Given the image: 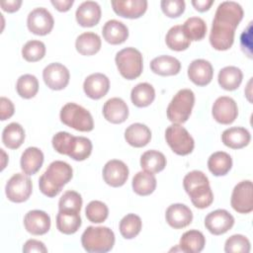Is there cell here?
Instances as JSON below:
<instances>
[{
  "label": "cell",
  "mask_w": 253,
  "mask_h": 253,
  "mask_svg": "<svg viewBox=\"0 0 253 253\" xmlns=\"http://www.w3.org/2000/svg\"><path fill=\"white\" fill-rule=\"evenodd\" d=\"M243 18L242 7L234 1L221 2L215 11L210 42L216 50L229 49L234 42L235 29Z\"/></svg>",
  "instance_id": "1"
},
{
  "label": "cell",
  "mask_w": 253,
  "mask_h": 253,
  "mask_svg": "<svg viewBox=\"0 0 253 253\" xmlns=\"http://www.w3.org/2000/svg\"><path fill=\"white\" fill-rule=\"evenodd\" d=\"M73 176L72 167L61 160L51 162L43 174L40 177L39 187L41 192L48 197L57 196L64 185H66Z\"/></svg>",
  "instance_id": "2"
},
{
  "label": "cell",
  "mask_w": 253,
  "mask_h": 253,
  "mask_svg": "<svg viewBox=\"0 0 253 253\" xmlns=\"http://www.w3.org/2000/svg\"><path fill=\"white\" fill-rule=\"evenodd\" d=\"M183 186L196 208L206 209L213 202L210 181L204 172L199 170L189 172L183 179Z\"/></svg>",
  "instance_id": "3"
},
{
  "label": "cell",
  "mask_w": 253,
  "mask_h": 253,
  "mask_svg": "<svg viewBox=\"0 0 253 253\" xmlns=\"http://www.w3.org/2000/svg\"><path fill=\"white\" fill-rule=\"evenodd\" d=\"M81 243L89 253H106L114 247L115 234L107 226H88L81 235Z\"/></svg>",
  "instance_id": "4"
},
{
  "label": "cell",
  "mask_w": 253,
  "mask_h": 253,
  "mask_svg": "<svg viewBox=\"0 0 253 253\" xmlns=\"http://www.w3.org/2000/svg\"><path fill=\"white\" fill-rule=\"evenodd\" d=\"M195 104V94L191 89H181L167 107V118L173 124H183L191 116Z\"/></svg>",
  "instance_id": "5"
},
{
  "label": "cell",
  "mask_w": 253,
  "mask_h": 253,
  "mask_svg": "<svg viewBox=\"0 0 253 253\" xmlns=\"http://www.w3.org/2000/svg\"><path fill=\"white\" fill-rule=\"evenodd\" d=\"M60 121L69 127L79 131H91L94 121L89 111L75 103H67L60 110Z\"/></svg>",
  "instance_id": "6"
},
{
  "label": "cell",
  "mask_w": 253,
  "mask_h": 253,
  "mask_svg": "<svg viewBox=\"0 0 253 253\" xmlns=\"http://www.w3.org/2000/svg\"><path fill=\"white\" fill-rule=\"evenodd\" d=\"M115 61L121 75L127 80L137 78L142 72V54L134 47H126L121 49L116 54Z\"/></svg>",
  "instance_id": "7"
},
{
  "label": "cell",
  "mask_w": 253,
  "mask_h": 253,
  "mask_svg": "<svg viewBox=\"0 0 253 253\" xmlns=\"http://www.w3.org/2000/svg\"><path fill=\"white\" fill-rule=\"evenodd\" d=\"M165 139L173 152L182 156L190 154L195 146L194 138L180 124H173L166 128Z\"/></svg>",
  "instance_id": "8"
},
{
  "label": "cell",
  "mask_w": 253,
  "mask_h": 253,
  "mask_svg": "<svg viewBox=\"0 0 253 253\" xmlns=\"http://www.w3.org/2000/svg\"><path fill=\"white\" fill-rule=\"evenodd\" d=\"M33 191L31 179L25 173L14 174L6 184L5 193L9 201L13 203H23L27 201Z\"/></svg>",
  "instance_id": "9"
},
{
  "label": "cell",
  "mask_w": 253,
  "mask_h": 253,
  "mask_svg": "<svg viewBox=\"0 0 253 253\" xmlns=\"http://www.w3.org/2000/svg\"><path fill=\"white\" fill-rule=\"evenodd\" d=\"M252 191L253 185L250 180L241 181L234 187L230 200L234 211L239 213H249L253 211Z\"/></svg>",
  "instance_id": "10"
},
{
  "label": "cell",
  "mask_w": 253,
  "mask_h": 253,
  "mask_svg": "<svg viewBox=\"0 0 253 253\" xmlns=\"http://www.w3.org/2000/svg\"><path fill=\"white\" fill-rule=\"evenodd\" d=\"M54 20L49 11L39 7L32 10L27 18V26L31 33L38 36L49 34L53 28Z\"/></svg>",
  "instance_id": "11"
},
{
  "label": "cell",
  "mask_w": 253,
  "mask_h": 253,
  "mask_svg": "<svg viewBox=\"0 0 253 253\" xmlns=\"http://www.w3.org/2000/svg\"><path fill=\"white\" fill-rule=\"evenodd\" d=\"M211 114L213 119L221 125L232 124L238 116L237 104L230 97H218L212 105Z\"/></svg>",
  "instance_id": "12"
},
{
  "label": "cell",
  "mask_w": 253,
  "mask_h": 253,
  "mask_svg": "<svg viewBox=\"0 0 253 253\" xmlns=\"http://www.w3.org/2000/svg\"><path fill=\"white\" fill-rule=\"evenodd\" d=\"M42 78L45 85L52 90H62L69 83V70L61 63L53 62L48 64L42 71Z\"/></svg>",
  "instance_id": "13"
},
{
  "label": "cell",
  "mask_w": 253,
  "mask_h": 253,
  "mask_svg": "<svg viewBox=\"0 0 253 253\" xmlns=\"http://www.w3.org/2000/svg\"><path fill=\"white\" fill-rule=\"evenodd\" d=\"M234 224V217L226 210H215L210 212L205 218L206 228L214 235L227 232Z\"/></svg>",
  "instance_id": "14"
},
{
  "label": "cell",
  "mask_w": 253,
  "mask_h": 253,
  "mask_svg": "<svg viewBox=\"0 0 253 253\" xmlns=\"http://www.w3.org/2000/svg\"><path fill=\"white\" fill-rule=\"evenodd\" d=\"M128 177V168L125 162L118 159L108 161L103 168L104 181L111 187L123 186Z\"/></svg>",
  "instance_id": "15"
},
{
  "label": "cell",
  "mask_w": 253,
  "mask_h": 253,
  "mask_svg": "<svg viewBox=\"0 0 253 253\" xmlns=\"http://www.w3.org/2000/svg\"><path fill=\"white\" fill-rule=\"evenodd\" d=\"M24 225L29 233L33 235H42L50 228V217L43 211L33 210L26 213Z\"/></svg>",
  "instance_id": "16"
},
{
  "label": "cell",
  "mask_w": 253,
  "mask_h": 253,
  "mask_svg": "<svg viewBox=\"0 0 253 253\" xmlns=\"http://www.w3.org/2000/svg\"><path fill=\"white\" fill-rule=\"evenodd\" d=\"M213 76V68L210 61L206 59H195L188 67L189 79L198 86H206L211 83Z\"/></svg>",
  "instance_id": "17"
},
{
  "label": "cell",
  "mask_w": 253,
  "mask_h": 253,
  "mask_svg": "<svg viewBox=\"0 0 253 253\" xmlns=\"http://www.w3.org/2000/svg\"><path fill=\"white\" fill-rule=\"evenodd\" d=\"M114 12L124 18L136 19L142 16L147 9L146 0H114L112 1Z\"/></svg>",
  "instance_id": "18"
},
{
  "label": "cell",
  "mask_w": 253,
  "mask_h": 253,
  "mask_svg": "<svg viewBox=\"0 0 253 253\" xmlns=\"http://www.w3.org/2000/svg\"><path fill=\"white\" fill-rule=\"evenodd\" d=\"M83 89L87 97L98 100L103 98L110 89V80L103 73H93L86 77Z\"/></svg>",
  "instance_id": "19"
},
{
  "label": "cell",
  "mask_w": 253,
  "mask_h": 253,
  "mask_svg": "<svg viewBox=\"0 0 253 253\" xmlns=\"http://www.w3.org/2000/svg\"><path fill=\"white\" fill-rule=\"evenodd\" d=\"M165 218L171 227L180 229L188 226L192 222L193 212L184 204H173L166 210Z\"/></svg>",
  "instance_id": "20"
},
{
  "label": "cell",
  "mask_w": 253,
  "mask_h": 253,
  "mask_svg": "<svg viewBox=\"0 0 253 253\" xmlns=\"http://www.w3.org/2000/svg\"><path fill=\"white\" fill-rule=\"evenodd\" d=\"M75 17L82 27L96 26L101 19V7L95 1H84L78 6Z\"/></svg>",
  "instance_id": "21"
},
{
  "label": "cell",
  "mask_w": 253,
  "mask_h": 253,
  "mask_svg": "<svg viewBox=\"0 0 253 253\" xmlns=\"http://www.w3.org/2000/svg\"><path fill=\"white\" fill-rule=\"evenodd\" d=\"M103 115L112 124H122L128 117V108L123 99L118 97L111 98L104 104Z\"/></svg>",
  "instance_id": "22"
},
{
  "label": "cell",
  "mask_w": 253,
  "mask_h": 253,
  "mask_svg": "<svg viewBox=\"0 0 253 253\" xmlns=\"http://www.w3.org/2000/svg\"><path fill=\"white\" fill-rule=\"evenodd\" d=\"M250 132L241 126H232L225 129L221 134V140L224 145L232 149L243 148L250 142Z\"/></svg>",
  "instance_id": "23"
},
{
  "label": "cell",
  "mask_w": 253,
  "mask_h": 253,
  "mask_svg": "<svg viewBox=\"0 0 253 253\" xmlns=\"http://www.w3.org/2000/svg\"><path fill=\"white\" fill-rule=\"evenodd\" d=\"M102 34L107 42L111 44H121L127 39L128 29L121 21L109 20L105 23Z\"/></svg>",
  "instance_id": "24"
},
{
  "label": "cell",
  "mask_w": 253,
  "mask_h": 253,
  "mask_svg": "<svg viewBox=\"0 0 253 253\" xmlns=\"http://www.w3.org/2000/svg\"><path fill=\"white\" fill-rule=\"evenodd\" d=\"M126 142L133 147H143L151 139V131L143 124L135 123L126 127L125 131Z\"/></svg>",
  "instance_id": "25"
},
{
  "label": "cell",
  "mask_w": 253,
  "mask_h": 253,
  "mask_svg": "<svg viewBox=\"0 0 253 253\" xmlns=\"http://www.w3.org/2000/svg\"><path fill=\"white\" fill-rule=\"evenodd\" d=\"M21 169L26 175L36 174L43 163V153L38 147H28L21 156Z\"/></svg>",
  "instance_id": "26"
},
{
  "label": "cell",
  "mask_w": 253,
  "mask_h": 253,
  "mask_svg": "<svg viewBox=\"0 0 253 253\" xmlns=\"http://www.w3.org/2000/svg\"><path fill=\"white\" fill-rule=\"evenodd\" d=\"M151 70L161 76H171L179 73L181 69L180 61L170 55H159L150 62Z\"/></svg>",
  "instance_id": "27"
},
{
  "label": "cell",
  "mask_w": 253,
  "mask_h": 253,
  "mask_svg": "<svg viewBox=\"0 0 253 253\" xmlns=\"http://www.w3.org/2000/svg\"><path fill=\"white\" fill-rule=\"evenodd\" d=\"M80 212L74 211H58L56 215V227L64 234H73L81 226Z\"/></svg>",
  "instance_id": "28"
},
{
  "label": "cell",
  "mask_w": 253,
  "mask_h": 253,
  "mask_svg": "<svg viewBox=\"0 0 253 253\" xmlns=\"http://www.w3.org/2000/svg\"><path fill=\"white\" fill-rule=\"evenodd\" d=\"M101 38L93 32H85L79 35L75 42L76 50L82 55H93L101 48Z\"/></svg>",
  "instance_id": "29"
},
{
  "label": "cell",
  "mask_w": 253,
  "mask_h": 253,
  "mask_svg": "<svg viewBox=\"0 0 253 253\" xmlns=\"http://www.w3.org/2000/svg\"><path fill=\"white\" fill-rule=\"evenodd\" d=\"M206 245L204 234L196 229L188 230L180 238V250L186 253H199Z\"/></svg>",
  "instance_id": "30"
},
{
  "label": "cell",
  "mask_w": 253,
  "mask_h": 253,
  "mask_svg": "<svg viewBox=\"0 0 253 253\" xmlns=\"http://www.w3.org/2000/svg\"><path fill=\"white\" fill-rule=\"evenodd\" d=\"M242 71L236 66H225L218 72L217 80L221 88L227 91L236 90L242 82Z\"/></svg>",
  "instance_id": "31"
},
{
  "label": "cell",
  "mask_w": 253,
  "mask_h": 253,
  "mask_svg": "<svg viewBox=\"0 0 253 253\" xmlns=\"http://www.w3.org/2000/svg\"><path fill=\"white\" fill-rule=\"evenodd\" d=\"M130 99L132 104L138 108L147 107L155 99V90L149 83H138L132 88L130 92Z\"/></svg>",
  "instance_id": "32"
},
{
  "label": "cell",
  "mask_w": 253,
  "mask_h": 253,
  "mask_svg": "<svg viewBox=\"0 0 253 253\" xmlns=\"http://www.w3.org/2000/svg\"><path fill=\"white\" fill-rule=\"evenodd\" d=\"M25 140V130L18 123L7 125L2 131V141L10 149L19 148Z\"/></svg>",
  "instance_id": "33"
},
{
  "label": "cell",
  "mask_w": 253,
  "mask_h": 253,
  "mask_svg": "<svg viewBox=\"0 0 253 253\" xmlns=\"http://www.w3.org/2000/svg\"><path fill=\"white\" fill-rule=\"evenodd\" d=\"M140 166L144 171L149 173H158L165 168L166 157L158 150H147L140 157Z\"/></svg>",
  "instance_id": "34"
},
{
  "label": "cell",
  "mask_w": 253,
  "mask_h": 253,
  "mask_svg": "<svg viewBox=\"0 0 253 253\" xmlns=\"http://www.w3.org/2000/svg\"><path fill=\"white\" fill-rule=\"evenodd\" d=\"M208 167L214 176H224L232 167V158L224 151H216L210 156Z\"/></svg>",
  "instance_id": "35"
},
{
  "label": "cell",
  "mask_w": 253,
  "mask_h": 253,
  "mask_svg": "<svg viewBox=\"0 0 253 253\" xmlns=\"http://www.w3.org/2000/svg\"><path fill=\"white\" fill-rule=\"evenodd\" d=\"M156 188V178L152 173L139 171L132 178V189L139 196H148Z\"/></svg>",
  "instance_id": "36"
},
{
  "label": "cell",
  "mask_w": 253,
  "mask_h": 253,
  "mask_svg": "<svg viewBox=\"0 0 253 253\" xmlns=\"http://www.w3.org/2000/svg\"><path fill=\"white\" fill-rule=\"evenodd\" d=\"M182 31L190 42L201 41L207 34V25L200 17H190L182 26Z\"/></svg>",
  "instance_id": "37"
},
{
  "label": "cell",
  "mask_w": 253,
  "mask_h": 253,
  "mask_svg": "<svg viewBox=\"0 0 253 253\" xmlns=\"http://www.w3.org/2000/svg\"><path fill=\"white\" fill-rule=\"evenodd\" d=\"M165 42L170 49L176 51L185 50L191 44V42L185 37L182 31V26L180 25H176L170 28L166 34Z\"/></svg>",
  "instance_id": "38"
},
{
  "label": "cell",
  "mask_w": 253,
  "mask_h": 253,
  "mask_svg": "<svg viewBox=\"0 0 253 253\" xmlns=\"http://www.w3.org/2000/svg\"><path fill=\"white\" fill-rule=\"evenodd\" d=\"M142 222L138 215L128 213L120 221V232L126 239H132L138 235L141 230Z\"/></svg>",
  "instance_id": "39"
},
{
  "label": "cell",
  "mask_w": 253,
  "mask_h": 253,
  "mask_svg": "<svg viewBox=\"0 0 253 253\" xmlns=\"http://www.w3.org/2000/svg\"><path fill=\"white\" fill-rule=\"evenodd\" d=\"M16 90L22 98L31 99L39 91V81L35 75L24 74L17 80Z\"/></svg>",
  "instance_id": "40"
},
{
  "label": "cell",
  "mask_w": 253,
  "mask_h": 253,
  "mask_svg": "<svg viewBox=\"0 0 253 253\" xmlns=\"http://www.w3.org/2000/svg\"><path fill=\"white\" fill-rule=\"evenodd\" d=\"M68 156L76 161L87 159L92 152V142L85 136H74Z\"/></svg>",
  "instance_id": "41"
},
{
  "label": "cell",
  "mask_w": 253,
  "mask_h": 253,
  "mask_svg": "<svg viewBox=\"0 0 253 253\" xmlns=\"http://www.w3.org/2000/svg\"><path fill=\"white\" fill-rule=\"evenodd\" d=\"M85 214L89 221L93 223H101L107 219L109 209L106 204L101 201H92L86 206Z\"/></svg>",
  "instance_id": "42"
},
{
  "label": "cell",
  "mask_w": 253,
  "mask_h": 253,
  "mask_svg": "<svg viewBox=\"0 0 253 253\" xmlns=\"http://www.w3.org/2000/svg\"><path fill=\"white\" fill-rule=\"evenodd\" d=\"M45 54V45L42 42L33 40L27 42L22 48L23 57L29 62L41 60Z\"/></svg>",
  "instance_id": "43"
},
{
  "label": "cell",
  "mask_w": 253,
  "mask_h": 253,
  "mask_svg": "<svg viewBox=\"0 0 253 253\" xmlns=\"http://www.w3.org/2000/svg\"><path fill=\"white\" fill-rule=\"evenodd\" d=\"M250 241L241 234H234L226 239L224 251L226 253H248L250 252Z\"/></svg>",
  "instance_id": "44"
},
{
  "label": "cell",
  "mask_w": 253,
  "mask_h": 253,
  "mask_svg": "<svg viewBox=\"0 0 253 253\" xmlns=\"http://www.w3.org/2000/svg\"><path fill=\"white\" fill-rule=\"evenodd\" d=\"M82 207V198L75 191H66L58 202L59 211H74L80 212Z\"/></svg>",
  "instance_id": "45"
},
{
  "label": "cell",
  "mask_w": 253,
  "mask_h": 253,
  "mask_svg": "<svg viewBox=\"0 0 253 253\" xmlns=\"http://www.w3.org/2000/svg\"><path fill=\"white\" fill-rule=\"evenodd\" d=\"M73 139L74 135L70 134L69 132L59 131L53 135L51 142L55 151H57L60 154L68 155Z\"/></svg>",
  "instance_id": "46"
},
{
  "label": "cell",
  "mask_w": 253,
  "mask_h": 253,
  "mask_svg": "<svg viewBox=\"0 0 253 253\" xmlns=\"http://www.w3.org/2000/svg\"><path fill=\"white\" fill-rule=\"evenodd\" d=\"M160 6L162 12L169 18H177L185 11L184 0H162Z\"/></svg>",
  "instance_id": "47"
},
{
  "label": "cell",
  "mask_w": 253,
  "mask_h": 253,
  "mask_svg": "<svg viewBox=\"0 0 253 253\" xmlns=\"http://www.w3.org/2000/svg\"><path fill=\"white\" fill-rule=\"evenodd\" d=\"M14 105L11 100L6 97L0 98V119L1 121H5L10 119L14 115Z\"/></svg>",
  "instance_id": "48"
},
{
  "label": "cell",
  "mask_w": 253,
  "mask_h": 253,
  "mask_svg": "<svg viewBox=\"0 0 253 253\" xmlns=\"http://www.w3.org/2000/svg\"><path fill=\"white\" fill-rule=\"evenodd\" d=\"M23 252H25V253H31V252L45 253V252H47V249L42 241L37 240V239H29L23 246Z\"/></svg>",
  "instance_id": "49"
},
{
  "label": "cell",
  "mask_w": 253,
  "mask_h": 253,
  "mask_svg": "<svg viewBox=\"0 0 253 253\" xmlns=\"http://www.w3.org/2000/svg\"><path fill=\"white\" fill-rule=\"evenodd\" d=\"M21 5H22V0H8V1H2L0 3L2 10L9 13L18 11Z\"/></svg>",
  "instance_id": "50"
},
{
  "label": "cell",
  "mask_w": 253,
  "mask_h": 253,
  "mask_svg": "<svg viewBox=\"0 0 253 253\" xmlns=\"http://www.w3.org/2000/svg\"><path fill=\"white\" fill-rule=\"evenodd\" d=\"M73 0H51V4L58 10L59 12L68 11L73 5Z\"/></svg>",
  "instance_id": "51"
},
{
  "label": "cell",
  "mask_w": 253,
  "mask_h": 253,
  "mask_svg": "<svg viewBox=\"0 0 253 253\" xmlns=\"http://www.w3.org/2000/svg\"><path fill=\"white\" fill-rule=\"evenodd\" d=\"M212 4H213V0H193L192 1V5L199 12L208 11Z\"/></svg>",
  "instance_id": "52"
}]
</instances>
